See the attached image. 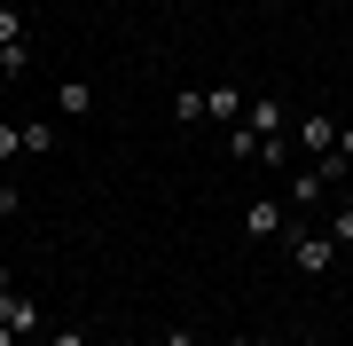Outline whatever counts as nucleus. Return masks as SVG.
Returning a JSON list of instances; mask_svg holds the SVG:
<instances>
[{"mask_svg": "<svg viewBox=\"0 0 353 346\" xmlns=\"http://www.w3.org/2000/svg\"><path fill=\"white\" fill-rule=\"evenodd\" d=\"M243 126H252V134H283V103L252 95V103H243Z\"/></svg>", "mask_w": 353, "mask_h": 346, "instance_id": "6e6552de", "label": "nucleus"}, {"mask_svg": "<svg viewBox=\"0 0 353 346\" xmlns=\"http://www.w3.org/2000/svg\"><path fill=\"white\" fill-rule=\"evenodd\" d=\"M0 323H8L16 338H32V331H39V307H32V299H16V283H8V276H0Z\"/></svg>", "mask_w": 353, "mask_h": 346, "instance_id": "7ed1b4c3", "label": "nucleus"}, {"mask_svg": "<svg viewBox=\"0 0 353 346\" xmlns=\"http://www.w3.org/2000/svg\"><path fill=\"white\" fill-rule=\"evenodd\" d=\"M24 150H32V157L55 150V126H48V118H24Z\"/></svg>", "mask_w": 353, "mask_h": 346, "instance_id": "9b49d317", "label": "nucleus"}, {"mask_svg": "<svg viewBox=\"0 0 353 346\" xmlns=\"http://www.w3.org/2000/svg\"><path fill=\"white\" fill-rule=\"evenodd\" d=\"M283 346H306V338H283Z\"/></svg>", "mask_w": 353, "mask_h": 346, "instance_id": "412c9836", "label": "nucleus"}, {"mask_svg": "<svg viewBox=\"0 0 353 346\" xmlns=\"http://www.w3.org/2000/svg\"><path fill=\"white\" fill-rule=\"evenodd\" d=\"M330 157H338V166H353V118L338 126V150H330Z\"/></svg>", "mask_w": 353, "mask_h": 346, "instance_id": "2eb2a0df", "label": "nucleus"}, {"mask_svg": "<svg viewBox=\"0 0 353 346\" xmlns=\"http://www.w3.org/2000/svg\"><path fill=\"white\" fill-rule=\"evenodd\" d=\"M228 157H243V166H259V134L243 126V118H236V126H228Z\"/></svg>", "mask_w": 353, "mask_h": 346, "instance_id": "9d476101", "label": "nucleus"}, {"mask_svg": "<svg viewBox=\"0 0 353 346\" xmlns=\"http://www.w3.org/2000/svg\"><path fill=\"white\" fill-rule=\"evenodd\" d=\"M228 346H252V338H228Z\"/></svg>", "mask_w": 353, "mask_h": 346, "instance_id": "aec40b11", "label": "nucleus"}, {"mask_svg": "<svg viewBox=\"0 0 353 346\" xmlns=\"http://www.w3.org/2000/svg\"><path fill=\"white\" fill-rule=\"evenodd\" d=\"M299 142H306L314 157H330V150H338V118H330V110H306V118H299Z\"/></svg>", "mask_w": 353, "mask_h": 346, "instance_id": "39448f33", "label": "nucleus"}, {"mask_svg": "<svg viewBox=\"0 0 353 346\" xmlns=\"http://www.w3.org/2000/svg\"><path fill=\"white\" fill-rule=\"evenodd\" d=\"M16 205H24V197H16V181H8V173H0V220H8Z\"/></svg>", "mask_w": 353, "mask_h": 346, "instance_id": "dca6fc26", "label": "nucleus"}, {"mask_svg": "<svg viewBox=\"0 0 353 346\" xmlns=\"http://www.w3.org/2000/svg\"><path fill=\"white\" fill-rule=\"evenodd\" d=\"M173 118H181V126H196V118H204V87H181V95H173Z\"/></svg>", "mask_w": 353, "mask_h": 346, "instance_id": "f8f14e48", "label": "nucleus"}, {"mask_svg": "<svg viewBox=\"0 0 353 346\" xmlns=\"http://www.w3.org/2000/svg\"><path fill=\"white\" fill-rule=\"evenodd\" d=\"M32 64V32H24V8H8V0H0V71H24Z\"/></svg>", "mask_w": 353, "mask_h": 346, "instance_id": "f03ea898", "label": "nucleus"}, {"mask_svg": "<svg viewBox=\"0 0 353 346\" xmlns=\"http://www.w3.org/2000/svg\"><path fill=\"white\" fill-rule=\"evenodd\" d=\"M322 197H330V181H322V166L290 173V205H322Z\"/></svg>", "mask_w": 353, "mask_h": 346, "instance_id": "1a4fd4ad", "label": "nucleus"}, {"mask_svg": "<svg viewBox=\"0 0 353 346\" xmlns=\"http://www.w3.org/2000/svg\"><path fill=\"white\" fill-rule=\"evenodd\" d=\"M165 346H196V331H189V323H173V331H165Z\"/></svg>", "mask_w": 353, "mask_h": 346, "instance_id": "a211bd4d", "label": "nucleus"}, {"mask_svg": "<svg viewBox=\"0 0 353 346\" xmlns=\"http://www.w3.org/2000/svg\"><path fill=\"white\" fill-rule=\"evenodd\" d=\"M330 236H338V244H353V205H338V213H330Z\"/></svg>", "mask_w": 353, "mask_h": 346, "instance_id": "4468645a", "label": "nucleus"}, {"mask_svg": "<svg viewBox=\"0 0 353 346\" xmlns=\"http://www.w3.org/2000/svg\"><path fill=\"white\" fill-rule=\"evenodd\" d=\"M48 346H87V331H71V323H63V331H48Z\"/></svg>", "mask_w": 353, "mask_h": 346, "instance_id": "f3484780", "label": "nucleus"}, {"mask_svg": "<svg viewBox=\"0 0 353 346\" xmlns=\"http://www.w3.org/2000/svg\"><path fill=\"white\" fill-rule=\"evenodd\" d=\"M16 150H24V126H16V118H0V166H8Z\"/></svg>", "mask_w": 353, "mask_h": 346, "instance_id": "ddd939ff", "label": "nucleus"}, {"mask_svg": "<svg viewBox=\"0 0 353 346\" xmlns=\"http://www.w3.org/2000/svg\"><path fill=\"white\" fill-rule=\"evenodd\" d=\"M330 260H338V236L290 220V268H299V276H330Z\"/></svg>", "mask_w": 353, "mask_h": 346, "instance_id": "f257e3e1", "label": "nucleus"}, {"mask_svg": "<svg viewBox=\"0 0 353 346\" xmlns=\"http://www.w3.org/2000/svg\"><path fill=\"white\" fill-rule=\"evenodd\" d=\"M0 346H16V331H8V323H0Z\"/></svg>", "mask_w": 353, "mask_h": 346, "instance_id": "6ab92c4d", "label": "nucleus"}, {"mask_svg": "<svg viewBox=\"0 0 353 346\" xmlns=\"http://www.w3.org/2000/svg\"><path fill=\"white\" fill-rule=\"evenodd\" d=\"M243 103H252L243 87H212V95H204V118H220V126H236V118H243Z\"/></svg>", "mask_w": 353, "mask_h": 346, "instance_id": "423d86ee", "label": "nucleus"}, {"mask_svg": "<svg viewBox=\"0 0 353 346\" xmlns=\"http://www.w3.org/2000/svg\"><path fill=\"white\" fill-rule=\"evenodd\" d=\"M283 229H290V213L275 197H252V205H243V236H283Z\"/></svg>", "mask_w": 353, "mask_h": 346, "instance_id": "20e7f679", "label": "nucleus"}, {"mask_svg": "<svg viewBox=\"0 0 353 346\" xmlns=\"http://www.w3.org/2000/svg\"><path fill=\"white\" fill-rule=\"evenodd\" d=\"M55 110H63V118H87L94 110V87H87V79H63V87H55Z\"/></svg>", "mask_w": 353, "mask_h": 346, "instance_id": "0eeeda50", "label": "nucleus"}]
</instances>
